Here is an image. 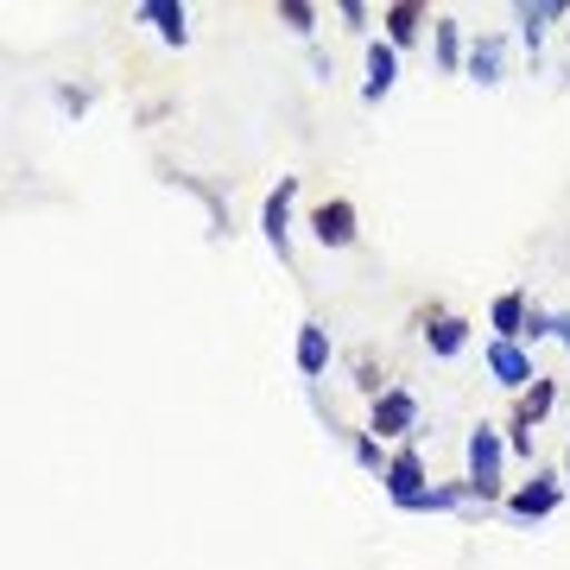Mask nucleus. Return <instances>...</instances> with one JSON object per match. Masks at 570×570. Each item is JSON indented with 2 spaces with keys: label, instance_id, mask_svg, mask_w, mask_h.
Here are the masks:
<instances>
[{
  "label": "nucleus",
  "instance_id": "obj_1",
  "mask_svg": "<svg viewBox=\"0 0 570 570\" xmlns=\"http://www.w3.org/2000/svg\"><path fill=\"white\" fill-rule=\"evenodd\" d=\"M463 482L469 494H475V513H494L501 501H508V438H501V425H469L463 438Z\"/></svg>",
  "mask_w": 570,
  "mask_h": 570
},
{
  "label": "nucleus",
  "instance_id": "obj_2",
  "mask_svg": "<svg viewBox=\"0 0 570 570\" xmlns=\"http://www.w3.org/2000/svg\"><path fill=\"white\" fill-rule=\"evenodd\" d=\"M564 469H539V463H532V475H527V482H513V489H508V501H501V513H508V520H513V527H546V520H551V513H558V508H564Z\"/></svg>",
  "mask_w": 570,
  "mask_h": 570
},
{
  "label": "nucleus",
  "instance_id": "obj_3",
  "mask_svg": "<svg viewBox=\"0 0 570 570\" xmlns=\"http://www.w3.org/2000/svg\"><path fill=\"white\" fill-rule=\"evenodd\" d=\"M362 431H374L387 450H393V444H412V438H419V393L393 381V387L381 393L374 406H367V425H362Z\"/></svg>",
  "mask_w": 570,
  "mask_h": 570
},
{
  "label": "nucleus",
  "instance_id": "obj_4",
  "mask_svg": "<svg viewBox=\"0 0 570 570\" xmlns=\"http://www.w3.org/2000/svg\"><path fill=\"white\" fill-rule=\"evenodd\" d=\"M513 39H520V51H527L532 77H539V63H546V39L558 32V26H570V0H520L513 7Z\"/></svg>",
  "mask_w": 570,
  "mask_h": 570
},
{
  "label": "nucleus",
  "instance_id": "obj_5",
  "mask_svg": "<svg viewBox=\"0 0 570 570\" xmlns=\"http://www.w3.org/2000/svg\"><path fill=\"white\" fill-rule=\"evenodd\" d=\"M431 489V469H425V450H419V438L412 444H393L387 469H381V494H387L400 513H412V501Z\"/></svg>",
  "mask_w": 570,
  "mask_h": 570
},
{
  "label": "nucleus",
  "instance_id": "obj_6",
  "mask_svg": "<svg viewBox=\"0 0 570 570\" xmlns=\"http://www.w3.org/2000/svg\"><path fill=\"white\" fill-rule=\"evenodd\" d=\"M305 228L324 254H348V247L362 242V209L348 204V197H324V204H311Z\"/></svg>",
  "mask_w": 570,
  "mask_h": 570
},
{
  "label": "nucleus",
  "instance_id": "obj_7",
  "mask_svg": "<svg viewBox=\"0 0 570 570\" xmlns=\"http://www.w3.org/2000/svg\"><path fill=\"white\" fill-rule=\"evenodd\" d=\"M292 223H298V178H279L261 204V242L279 254V266H292Z\"/></svg>",
  "mask_w": 570,
  "mask_h": 570
},
{
  "label": "nucleus",
  "instance_id": "obj_8",
  "mask_svg": "<svg viewBox=\"0 0 570 570\" xmlns=\"http://www.w3.org/2000/svg\"><path fill=\"white\" fill-rule=\"evenodd\" d=\"M482 367H489L494 387L513 393V400H520V393L539 381V367H532V348H527V343H494V336H489V348H482Z\"/></svg>",
  "mask_w": 570,
  "mask_h": 570
},
{
  "label": "nucleus",
  "instance_id": "obj_9",
  "mask_svg": "<svg viewBox=\"0 0 570 570\" xmlns=\"http://www.w3.org/2000/svg\"><path fill=\"white\" fill-rule=\"evenodd\" d=\"M419 336H425V348L438 355V362H456V355L469 348V317H456L450 305L431 298V305H419Z\"/></svg>",
  "mask_w": 570,
  "mask_h": 570
},
{
  "label": "nucleus",
  "instance_id": "obj_10",
  "mask_svg": "<svg viewBox=\"0 0 570 570\" xmlns=\"http://www.w3.org/2000/svg\"><path fill=\"white\" fill-rule=\"evenodd\" d=\"M508 51H513L508 32H469V63H463V77H469V82H482V89H501V82H508Z\"/></svg>",
  "mask_w": 570,
  "mask_h": 570
},
{
  "label": "nucleus",
  "instance_id": "obj_11",
  "mask_svg": "<svg viewBox=\"0 0 570 570\" xmlns=\"http://www.w3.org/2000/svg\"><path fill=\"white\" fill-rule=\"evenodd\" d=\"M393 89H400V51L387 39H367L362 45V102L381 108Z\"/></svg>",
  "mask_w": 570,
  "mask_h": 570
},
{
  "label": "nucleus",
  "instance_id": "obj_12",
  "mask_svg": "<svg viewBox=\"0 0 570 570\" xmlns=\"http://www.w3.org/2000/svg\"><path fill=\"white\" fill-rule=\"evenodd\" d=\"M431 20H438V13H431V7H419V0H387V7H381V39L406 58L412 45L431 32Z\"/></svg>",
  "mask_w": 570,
  "mask_h": 570
},
{
  "label": "nucleus",
  "instance_id": "obj_13",
  "mask_svg": "<svg viewBox=\"0 0 570 570\" xmlns=\"http://www.w3.org/2000/svg\"><path fill=\"white\" fill-rule=\"evenodd\" d=\"M527 317H532V292L527 285H508L489 298V330L494 343H527Z\"/></svg>",
  "mask_w": 570,
  "mask_h": 570
},
{
  "label": "nucleus",
  "instance_id": "obj_14",
  "mask_svg": "<svg viewBox=\"0 0 570 570\" xmlns=\"http://www.w3.org/2000/svg\"><path fill=\"white\" fill-rule=\"evenodd\" d=\"M330 355H336L330 330L317 324V317H305V324H298V336H292V362H298V374H305V387H317V381L330 374Z\"/></svg>",
  "mask_w": 570,
  "mask_h": 570
},
{
  "label": "nucleus",
  "instance_id": "obj_15",
  "mask_svg": "<svg viewBox=\"0 0 570 570\" xmlns=\"http://www.w3.org/2000/svg\"><path fill=\"white\" fill-rule=\"evenodd\" d=\"M134 20L153 26L159 45H171V51L190 45V7H184V0H140V7H134Z\"/></svg>",
  "mask_w": 570,
  "mask_h": 570
},
{
  "label": "nucleus",
  "instance_id": "obj_16",
  "mask_svg": "<svg viewBox=\"0 0 570 570\" xmlns=\"http://www.w3.org/2000/svg\"><path fill=\"white\" fill-rule=\"evenodd\" d=\"M431 63L444 70V77H463V63H469V32L456 13H438L431 20Z\"/></svg>",
  "mask_w": 570,
  "mask_h": 570
},
{
  "label": "nucleus",
  "instance_id": "obj_17",
  "mask_svg": "<svg viewBox=\"0 0 570 570\" xmlns=\"http://www.w3.org/2000/svg\"><path fill=\"white\" fill-rule=\"evenodd\" d=\"M165 184H178V190H190V197H197V204L209 209V242H223V235H235V223H228V204L216 197V184L190 178V171H171V165H165Z\"/></svg>",
  "mask_w": 570,
  "mask_h": 570
},
{
  "label": "nucleus",
  "instance_id": "obj_18",
  "mask_svg": "<svg viewBox=\"0 0 570 570\" xmlns=\"http://www.w3.org/2000/svg\"><path fill=\"white\" fill-rule=\"evenodd\" d=\"M348 387L362 393L367 406H374V400L393 387V381H381V362H374V348H355V355H348Z\"/></svg>",
  "mask_w": 570,
  "mask_h": 570
},
{
  "label": "nucleus",
  "instance_id": "obj_19",
  "mask_svg": "<svg viewBox=\"0 0 570 570\" xmlns=\"http://www.w3.org/2000/svg\"><path fill=\"white\" fill-rule=\"evenodd\" d=\"M551 406H558V381H551V374H539V381H532V387L520 393V400H513V412H520L527 425H546Z\"/></svg>",
  "mask_w": 570,
  "mask_h": 570
},
{
  "label": "nucleus",
  "instance_id": "obj_20",
  "mask_svg": "<svg viewBox=\"0 0 570 570\" xmlns=\"http://www.w3.org/2000/svg\"><path fill=\"white\" fill-rule=\"evenodd\" d=\"M273 20H279L285 32H292V39L317 45V20H324V13H317L311 0H279V7H273Z\"/></svg>",
  "mask_w": 570,
  "mask_h": 570
},
{
  "label": "nucleus",
  "instance_id": "obj_21",
  "mask_svg": "<svg viewBox=\"0 0 570 570\" xmlns=\"http://www.w3.org/2000/svg\"><path fill=\"white\" fill-rule=\"evenodd\" d=\"M501 438H508V456H513V463H532V456H539V425H527L520 412H508Z\"/></svg>",
  "mask_w": 570,
  "mask_h": 570
},
{
  "label": "nucleus",
  "instance_id": "obj_22",
  "mask_svg": "<svg viewBox=\"0 0 570 570\" xmlns=\"http://www.w3.org/2000/svg\"><path fill=\"white\" fill-rule=\"evenodd\" d=\"M348 456H355V469H367V475H381L387 469V456L393 450L374 438V431H348Z\"/></svg>",
  "mask_w": 570,
  "mask_h": 570
},
{
  "label": "nucleus",
  "instance_id": "obj_23",
  "mask_svg": "<svg viewBox=\"0 0 570 570\" xmlns=\"http://www.w3.org/2000/svg\"><path fill=\"white\" fill-rule=\"evenodd\" d=\"M336 20H343V32H355V39H374V7H362V0H336Z\"/></svg>",
  "mask_w": 570,
  "mask_h": 570
},
{
  "label": "nucleus",
  "instance_id": "obj_24",
  "mask_svg": "<svg viewBox=\"0 0 570 570\" xmlns=\"http://www.w3.org/2000/svg\"><path fill=\"white\" fill-rule=\"evenodd\" d=\"M51 102H58L63 115H70V121H82V115H89V108H96V96H89V89H82V82H51Z\"/></svg>",
  "mask_w": 570,
  "mask_h": 570
},
{
  "label": "nucleus",
  "instance_id": "obj_25",
  "mask_svg": "<svg viewBox=\"0 0 570 570\" xmlns=\"http://www.w3.org/2000/svg\"><path fill=\"white\" fill-rule=\"evenodd\" d=\"M551 324H558V311H546L539 298H532V317H527V343H546Z\"/></svg>",
  "mask_w": 570,
  "mask_h": 570
},
{
  "label": "nucleus",
  "instance_id": "obj_26",
  "mask_svg": "<svg viewBox=\"0 0 570 570\" xmlns=\"http://www.w3.org/2000/svg\"><path fill=\"white\" fill-rule=\"evenodd\" d=\"M305 58H311V77H317V82H330V77H336V58H330L324 45H305Z\"/></svg>",
  "mask_w": 570,
  "mask_h": 570
},
{
  "label": "nucleus",
  "instance_id": "obj_27",
  "mask_svg": "<svg viewBox=\"0 0 570 570\" xmlns=\"http://www.w3.org/2000/svg\"><path fill=\"white\" fill-rule=\"evenodd\" d=\"M551 343L570 348V311H558V324H551Z\"/></svg>",
  "mask_w": 570,
  "mask_h": 570
},
{
  "label": "nucleus",
  "instance_id": "obj_28",
  "mask_svg": "<svg viewBox=\"0 0 570 570\" xmlns=\"http://www.w3.org/2000/svg\"><path fill=\"white\" fill-rule=\"evenodd\" d=\"M564 489H570V444H564Z\"/></svg>",
  "mask_w": 570,
  "mask_h": 570
},
{
  "label": "nucleus",
  "instance_id": "obj_29",
  "mask_svg": "<svg viewBox=\"0 0 570 570\" xmlns=\"http://www.w3.org/2000/svg\"><path fill=\"white\" fill-rule=\"evenodd\" d=\"M564 45H570V26H564Z\"/></svg>",
  "mask_w": 570,
  "mask_h": 570
}]
</instances>
